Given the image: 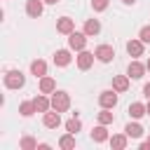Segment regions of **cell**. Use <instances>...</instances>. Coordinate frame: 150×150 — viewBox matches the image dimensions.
Instances as JSON below:
<instances>
[{"label": "cell", "mask_w": 150, "mask_h": 150, "mask_svg": "<svg viewBox=\"0 0 150 150\" xmlns=\"http://www.w3.org/2000/svg\"><path fill=\"white\" fill-rule=\"evenodd\" d=\"M122 2H124V5H134L136 0H122Z\"/></svg>", "instance_id": "34"}, {"label": "cell", "mask_w": 150, "mask_h": 150, "mask_svg": "<svg viewBox=\"0 0 150 150\" xmlns=\"http://www.w3.org/2000/svg\"><path fill=\"white\" fill-rule=\"evenodd\" d=\"M94 61H96V54H94V52H87V49L77 52V56H75V63H77L80 70H89V68L94 66Z\"/></svg>", "instance_id": "4"}, {"label": "cell", "mask_w": 150, "mask_h": 150, "mask_svg": "<svg viewBox=\"0 0 150 150\" xmlns=\"http://www.w3.org/2000/svg\"><path fill=\"white\" fill-rule=\"evenodd\" d=\"M26 84V75L21 70H7L5 73V87L7 89H21Z\"/></svg>", "instance_id": "1"}, {"label": "cell", "mask_w": 150, "mask_h": 150, "mask_svg": "<svg viewBox=\"0 0 150 150\" xmlns=\"http://www.w3.org/2000/svg\"><path fill=\"white\" fill-rule=\"evenodd\" d=\"M124 134L129 136V138H143V134H145V129L138 124V122H129L127 127H124Z\"/></svg>", "instance_id": "21"}, {"label": "cell", "mask_w": 150, "mask_h": 150, "mask_svg": "<svg viewBox=\"0 0 150 150\" xmlns=\"http://www.w3.org/2000/svg\"><path fill=\"white\" fill-rule=\"evenodd\" d=\"M82 129V122H80V117L77 115H73L68 122H66V131H70V134H77Z\"/></svg>", "instance_id": "25"}, {"label": "cell", "mask_w": 150, "mask_h": 150, "mask_svg": "<svg viewBox=\"0 0 150 150\" xmlns=\"http://www.w3.org/2000/svg\"><path fill=\"white\" fill-rule=\"evenodd\" d=\"M42 9H45V0H26V14L30 19L42 16Z\"/></svg>", "instance_id": "11"}, {"label": "cell", "mask_w": 150, "mask_h": 150, "mask_svg": "<svg viewBox=\"0 0 150 150\" xmlns=\"http://www.w3.org/2000/svg\"><path fill=\"white\" fill-rule=\"evenodd\" d=\"M70 47L68 49H56L54 52V66H59V68H66V66H70V61H73V56H70Z\"/></svg>", "instance_id": "10"}, {"label": "cell", "mask_w": 150, "mask_h": 150, "mask_svg": "<svg viewBox=\"0 0 150 150\" xmlns=\"http://www.w3.org/2000/svg\"><path fill=\"white\" fill-rule=\"evenodd\" d=\"M145 63H141L138 59H134V61H129V66H127V75L131 77V80H141L143 75H145Z\"/></svg>", "instance_id": "8"}, {"label": "cell", "mask_w": 150, "mask_h": 150, "mask_svg": "<svg viewBox=\"0 0 150 150\" xmlns=\"http://www.w3.org/2000/svg\"><path fill=\"white\" fill-rule=\"evenodd\" d=\"M143 96H145V98H150V82H145V84H143Z\"/></svg>", "instance_id": "29"}, {"label": "cell", "mask_w": 150, "mask_h": 150, "mask_svg": "<svg viewBox=\"0 0 150 150\" xmlns=\"http://www.w3.org/2000/svg\"><path fill=\"white\" fill-rule=\"evenodd\" d=\"M19 112H21L23 117H30L33 112H38V110H35V103H33V98H30V101H21V103H19Z\"/></svg>", "instance_id": "23"}, {"label": "cell", "mask_w": 150, "mask_h": 150, "mask_svg": "<svg viewBox=\"0 0 150 150\" xmlns=\"http://www.w3.org/2000/svg\"><path fill=\"white\" fill-rule=\"evenodd\" d=\"M59 148H63V150H73V148H75V134L66 131V134L59 138Z\"/></svg>", "instance_id": "22"}, {"label": "cell", "mask_w": 150, "mask_h": 150, "mask_svg": "<svg viewBox=\"0 0 150 150\" xmlns=\"http://www.w3.org/2000/svg\"><path fill=\"white\" fill-rule=\"evenodd\" d=\"M42 124L47 127V129H56V127H61V112L59 110H47V112H42Z\"/></svg>", "instance_id": "9"}, {"label": "cell", "mask_w": 150, "mask_h": 150, "mask_svg": "<svg viewBox=\"0 0 150 150\" xmlns=\"http://www.w3.org/2000/svg\"><path fill=\"white\" fill-rule=\"evenodd\" d=\"M96 117H98L101 124H112L115 122V115L110 112V108H101V112H96Z\"/></svg>", "instance_id": "24"}, {"label": "cell", "mask_w": 150, "mask_h": 150, "mask_svg": "<svg viewBox=\"0 0 150 150\" xmlns=\"http://www.w3.org/2000/svg\"><path fill=\"white\" fill-rule=\"evenodd\" d=\"M129 115H131V120H141L143 115H148V110H145V103H141V101H134L131 105H129V110H127Z\"/></svg>", "instance_id": "20"}, {"label": "cell", "mask_w": 150, "mask_h": 150, "mask_svg": "<svg viewBox=\"0 0 150 150\" xmlns=\"http://www.w3.org/2000/svg\"><path fill=\"white\" fill-rule=\"evenodd\" d=\"M138 38H141L145 45H150V23H148V26H143V28L138 30Z\"/></svg>", "instance_id": "28"}, {"label": "cell", "mask_w": 150, "mask_h": 150, "mask_svg": "<svg viewBox=\"0 0 150 150\" xmlns=\"http://www.w3.org/2000/svg\"><path fill=\"white\" fill-rule=\"evenodd\" d=\"M127 54L131 56V59H138V56H143V49H145V42L141 40V38H131V40H127Z\"/></svg>", "instance_id": "5"}, {"label": "cell", "mask_w": 150, "mask_h": 150, "mask_svg": "<svg viewBox=\"0 0 150 150\" xmlns=\"http://www.w3.org/2000/svg\"><path fill=\"white\" fill-rule=\"evenodd\" d=\"M110 5V0H91V9L94 12H105Z\"/></svg>", "instance_id": "27"}, {"label": "cell", "mask_w": 150, "mask_h": 150, "mask_svg": "<svg viewBox=\"0 0 150 150\" xmlns=\"http://www.w3.org/2000/svg\"><path fill=\"white\" fill-rule=\"evenodd\" d=\"M87 33L82 30V33H77V30H73L70 35H68V47L73 49V52H82L84 47H87Z\"/></svg>", "instance_id": "3"}, {"label": "cell", "mask_w": 150, "mask_h": 150, "mask_svg": "<svg viewBox=\"0 0 150 150\" xmlns=\"http://www.w3.org/2000/svg\"><path fill=\"white\" fill-rule=\"evenodd\" d=\"M19 148H21V150H38V141H35L33 136H23V138L19 141Z\"/></svg>", "instance_id": "26"}, {"label": "cell", "mask_w": 150, "mask_h": 150, "mask_svg": "<svg viewBox=\"0 0 150 150\" xmlns=\"http://www.w3.org/2000/svg\"><path fill=\"white\" fill-rule=\"evenodd\" d=\"M145 110H148V115H150V98H148V103H145Z\"/></svg>", "instance_id": "33"}, {"label": "cell", "mask_w": 150, "mask_h": 150, "mask_svg": "<svg viewBox=\"0 0 150 150\" xmlns=\"http://www.w3.org/2000/svg\"><path fill=\"white\" fill-rule=\"evenodd\" d=\"M145 68H148V70H150V59H148V63H145Z\"/></svg>", "instance_id": "35"}, {"label": "cell", "mask_w": 150, "mask_h": 150, "mask_svg": "<svg viewBox=\"0 0 150 150\" xmlns=\"http://www.w3.org/2000/svg\"><path fill=\"white\" fill-rule=\"evenodd\" d=\"M82 30H84V33H87L89 38H96V35L101 33V21H98V19H87V21H84V28H82Z\"/></svg>", "instance_id": "17"}, {"label": "cell", "mask_w": 150, "mask_h": 150, "mask_svg": "<svg viewBox=\"0 0 150 150\" xmlns=\"http://www.w3.org/2000/svg\"><path fill=\"white\" fill-rule=\"evenodd\" d=\"M141 150H150V136H148V141L141 143Z\"/></svg>", "instance_id": "30"}, {"label": "cell", "mask_w": 150, "mask_h": 150, "mask_svg": "<svg viewBox=\"0 0 150 150\" xmlns=\"http://www.w3.org/2000/svg\"><path fill=\"white\" fill-rule=\"evenodd\" d=\"M33 103H35V110H38V112H47V110H52V98H49L47 94H42V91L33 98Z\"/></svg>", "instance_id": "14"}, {"label": "cell", "mask_w": 150, "mask_h": 150, "mask_svg": "<svg viewBox=\"0 0 150 150\" xmlns=\"http://www.w3.org/2000/svg\"><path fill=\"white\" fill-rule=\"evenodd\" d=\"M108 143H110L112 150H124V148L129 145V136H127V134H112V136L108 138Z\"/></svg>", "instance_id": "15"}, {"label": "cell", "mask_w": 150, "mask_h": 150, "mask_svg": "<svg viewBox=\"0 0 150 150\" xmlns=\"http://www.w3.org/2000/svg\"><path fill=\"white\" fill-rule=\"evenodd\" d=\"M52 108L59 110V112H66V110L70 108V96H68V91L56 89V91L52 94Z\"/></svg>", "instance_id": "2"}, {"label": "cell", "mask_w": 150, "mask_h": 150, "mask_svg": "<svg viewBox=\"0 0 150 150\" xmlns=\"http://www.w3.org/2000/svg\"><path fill=\"white\" fill-rule=\"evenodd\" d=\"M56 30H59L61 35H70V33L75 30V19H70V16L56 19Z\"/></svg>", "instance_id": "12"}, {"label": "cell", "mask_w": 150, "mask_h": 150, "mask_svg": "<svg viewBox=\"0 0 150 150\" xmlns=\"http://www.w3.org/2000/svg\"><path fill=\"white\" fill-rule=\"evenodd\" d=\"M98 105L112 110V108L117 105V91H115V89H105V91H101V94H98Z\"/></svg>", "instance_id": "7"}, {"label": "cell", "mask_w": 150, "mask_h": 150, "mask_svg": "<svg viewBox=\"0 0 150 150\" xmlns=\"http://www.w3.org/2000/svg\"><path fill=\"white\" fill-rule=\"evenodd\" d=\"M129 75H115L112 77V89L117 91V94H124V91H129Z\"/></svg>", "instance_id": "16"}, {"label": "cell", "mask_w": 150, "mask_h": 150, "mask_svg": "<svg viewBox=\"0 0 150 150\" xmlns=\"http://www.w3.org/2000/svg\"><path fill=\"white\" fill-rule=\"evenodd\" d=\"M47 5H56V2H61V0H45Z\"/></svg>", "instance_id": "32"}, {"label": "cell", "mask_w": 150, "mask_h": 150, "mask_svg": "<svg viewBox=\"0 0 150 150\" xmlns=\"http://www.w3.org/2000/svg\"><path fill=\"white\" fill-rule=\"evenodd\" d=\"M108 138H110V134H108V124H101V122H98V124L91 129V141H94V143H105Z\"/></svg>", "instance_id": "13"}, {"label": "cell", "mask_w": 150, "mask_h": 150, "mask_svg": "<svg viewBox=\"0 0 150 150\" xmlns=\"http://www.w3.org/2000/svg\"><path fill=\"white\" fill-rule=\"evenodd\" d=\"M40 91L42 94H54L56 91V80L54 77H49V75H45V77H40Z\"/></svg>", "instance_id": "19"}, {"label": "cell", "mask_w": 150, "mask_h": 150, "mask_svg": "<svg viewBox=\"0 0 150 150\" xmlns=\"http://www.w3.org/2000/svg\"><path fill=\"white\" fill-rule=\"evenodd\" d=\"M30 73L40 80V77H45L47 75V61H42V59H35V61H30Z\"/></svg>", "instance_id": "18"}, {"label": "cell", "mask_w": 150, "mask_h": 150, "mask_svg": "<svg viewBox=\"0 0 150 150\" xmlns=\"http://www.w3.org/2000/svg\"><path fill=\"white\" fill-rule=\"evenodd\" d=\"M94 54H96V61H101V63H110V61L115 59L112 45H98V47L94 49Z\"/></svg>", "instance_id": "6"}, {"label": "cell", "mask_w": 150, "mask_h": 150, "mask_svg": "<svg viewBox=\"0 0 150 150\" xmlns=\"http://www.w3.org/2000/svg\"><path fill=\"white\" fill-rule=\"evenodd\" d=\"M38 150H49V143H38Z\"/></svg>", "instance_id": "31"}]
</instances>
